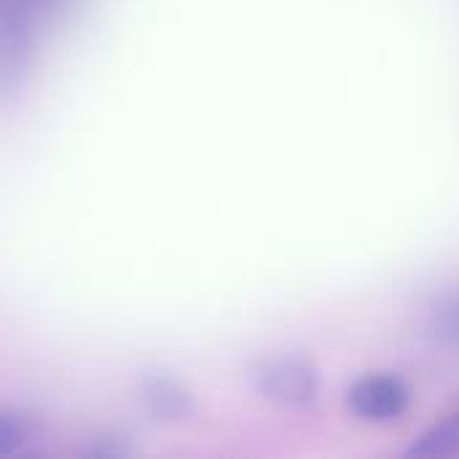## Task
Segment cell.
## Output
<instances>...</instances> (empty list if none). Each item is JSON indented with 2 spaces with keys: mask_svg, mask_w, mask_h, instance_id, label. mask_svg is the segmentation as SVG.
Segmentation results:
<instances>
[{
  "mask_svg": "<svg viewBox=\"0 0 459 459\" xmlns=\"http://www.w3.org/2000/svg\"><path fill=\"white\" fill-rule=\"evenodd\" d=\"M255 393L280 409H307L320 395V374L304 358H266L253 374Z\"/></svg>",
  "mask_w": 459,
  "mask_h": 459,
  "instance_id": "cell-1",
  "label": "cell"
},
{
  "mask_svg": "<svg viewBox=\"0 0 459 459\" xmlns=\"http://www.w3.org/2000/svg\"><path fill=\"white\" fill-rule=\"evenodd\" d=\"M411 406V390L398 374H366L347 390V409L360 422H395Z\"/></svg>",
  "mask_w": 459,
  "mask_h": 459,
  "instance_id": "cell-2",
  "label": "cell"
},
{
  "mask_svg": "<svg viewBox=\"0 0 459 459\" xmlns=\"http://www.w3.org/2000/svg\"><path fill=\"white\" fill-rule=\"evenodd\" d=\"M459 455V409L455 414H449L446 420L436 422L433 428H428L409 449L406 457H452Z\"/></svg>",
  "mask_w": 459,
  "mask_h": 459,
  "instance_id": "cell-3",
  "label": "cell"
},
{
  "mask_svg": "<svg viewBox=\"0 0 459 459\" xmlns=\"http://www.w3.org/2000/svg\"><path fill=\"white\" fill-rule=\"evenodd\" d=\"M145 403L159 420H183L191 411V398L169 379H153L145 387Z\"/></svg>",
  "mask_w": 459,
  "mask_h": 459,
  "instance_id": "cell-4",
  "label": "cell"
},
{
  "mask_svg": "<svg viewBox=\"0 0 459 459\" xmlns=\"http://www.w3.org/2000/svg\"><path fill=\"white\" fill-rule=\"evenodd\" d=\"M428 331L446 347L459 350V296H444L430 309Z\"/></svg>",
  "mask_w": 459,
  "mask_h": 459,
  "instance_id": "cell-5",
  "label": "cell"
},
{
  "mask_svg": "<svg viewBox=\"0 0 459 459\" xmlns=\"http://www.w3.org/2000/svg\"><path fill=\"white\" fill-rule=\"evenodd\" d=\"M30 433V420L19 411H0V455L13 452Z\"/></svg>",
  "mask_w": 459,
  "mask_h": 459,
  "instance_id": "cell-6",
  "label": "cell"
}]
</instances>
